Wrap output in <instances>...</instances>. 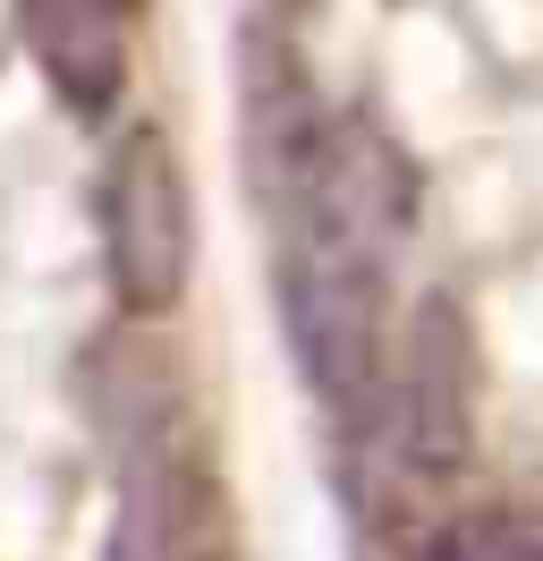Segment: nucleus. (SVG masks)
<instances>
[{"instance_id": "f257e3e1", "label": "nucleus", "mask_w": 543, "mask_h": 561, "mask_svg": "<svg viewBox=\"0 0 543 561\" xmlns=\"http://www.w3.org/2000/svg\"><path fill=\"white\" fill-rule=\"evenodd\" d=\"M280 332L323 409L366 417L391 366V247L416 221V179L382 137L339 119L280 128Z\"/></svg>"}, {"instance_id": "f03ea898", "label": "nucleus", "mask_w": 543, "mask_h": 561, "mask_svg": "<svg viewBox=\"0 0 543 561\" xmlns=\"http://www.w3.org/2000/svg\"><path fill=\"white\" fill-rule=\"evenodd\" d=\"M102 273L111 298L136 323L170 316L196 280V187L187 162L162 128H136L111 145V171H102Z\"/></svg>"}, {"instance_id": "7ed1b4c3", "label": "nucleus", "mask_w": 543, "mask_h": 561, "mask_svg": "<svg viewBox=\"0 0 543 561\" xmlns=\"http://www.w3.org/2000/svg\"><path fill=\"white\" fill-rule=\"evenodd\" d=\"M382 383H391V443H400L407 468L434 477V485L467 477V459H475V332L450 298H425L407 316Z\"/></svg>"}, {"instance_id": "20e7f679", "label": "nucleus", "mask_w": 543, "mask_h": 561, "mask_svg": "<svg viewBox=\"0 0 543 561\" xmlns=\"http://www.w3.org/2000/svg\"><path fill=\"white\" fill-rule=\"evenodd\" d=\"M128 18L136 0H18V35L60 111L102 119L128 94Z\"/></svg>"}, {"instance_id": "39448f33", "label": "nucleus", "mask_w": 543, "mask_h": 561, "mask_svg": "<svg viewBox=\"0 0 543 561\" xmlns=\"http://www.w3.org/2000/svg\"><path fill=\"white\" fill-rule=\"evenodd\" d=\"M407 561H543V527L509 519V511H484V519L441 527L434 545H416Z\"/></svg>"}, {"instance_id": "423d86ee", "label": "nucleus", "mask_w": 543, "mask_h": 561, "mask_svg": "<svg viewBox=\"0 0 543 561\" xmlns=\"http://www.w3.org/2000/svg\"><path fill=\"white\" fill-rule=\"evenodd\" d=\"M272 9H298V0H272Z\"/></svg>"}, {"instance_id": "0eeeda50", "label": "nucleus", "mask_w": 543, "mask_h": 561, "mask_svg": "<svg viewBox=\"0 0 543 561\" xmlns=\"http://www.w3.org/2000/svg\"><path fill=\"white\" fill-rule=\"evenodd\" d=\"M212 561H221V553H212Z\"/></svg>"}]
</instances>
